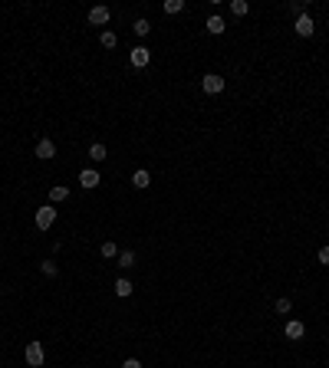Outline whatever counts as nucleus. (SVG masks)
<instances>
[{"label": "nucleus", "mask_w": 329, "mask_h": 368, "mask_svg": "<svg viewBox=\"0 0 329 368\" xmlns=\"http://www.w3.org/2000/svg\"><path fill=\"white\" fill-rule=\"evenodd\" d=\"M23 355H27V365H30V368H40L43 361H46V352H43V342H27Z\"/></svg>", "instance_id": "nucleus-1"}, {"label": "nucleus", "mask_w": 329, "mask_h": 368, "mask_svg": "<svg viewBox=\"0 0 329 368\" xmlns=\"http://www.w3.org/2000/svg\"><path fill=\"white\" fill-rule=\"evenodd\" d=\"M53 220H56V207H53V204H43V207L36 210V227L49 230V227H53Z\"/></svg>", "instance_id": "nucleus-2"}, {"label": "nucleus", "mask_w": 329, "mask_h": 368, "mask_svg": "<svg viewBox=\"0 0 329 368\" xmlns=\"http://www.w3.org/2000/svg\"><path fill=\"white\" fill-rule=\"evenodd\" d=\"M201 89L208 92V96H217V92H224V79L217 76V72H208V76L201 79Z\"/></svg>", "instance_id": "nucleus-3"}, {"label": "nucleus", "mask_w": 329, "mask_h": 368, "mask_svg": "<svg viewBox=\"0 0 329 368\" xmlns=\"http://www.w3.org/2000/svg\"><path fill=\"white\" fill-rule=\"evenodd\" d=\"M148 59H152V49H145V46H135L132 53H128V63H132L135 69H145Z\"/></svg>", "instance_id": "nucleus-4"}, {"label": "nucleus", "mask_w": 329, "mask_h": 368, "mask_svg": "<svg viewBox=\"0 0 329 368\" xmlns=\"http://www.w3.org/2000/svg\"><path fill=\"white\" fill-rule=\"evenodd\" d=\"M99 181H102V178H99V171H96V168H83V171H79V184H83L86 191L99 188Z\"/></svg>", "instance_id": "nucleus-5"}, {"label": "nucleus", "mask_w": 329, "mask_h": 368, "mask_svg": "<svg viewBox=\"0 0 329 368\" xmlns=\"http://www.w3.org/2000/svg\"><path fill=\"white\" fill-rule=\"evenodd\" d=\"M109 20H112L109 7H92V10H89V23H92V27H105Z\"/></svg>", "instance_id": "nucleus-6"}, {"label": "nucleus", "mask_w": 329, "mask_h": 368, "mask_svg": "<svg viewBox=\"0 0 329 368\" xmlns=\"http://www.w3.org/2000/svg\"><path fill=\"white\" fill-rule=\"evenodd\" d=\"M36 158H40V161H49V158H53V155H56V145H53V141H49V138H43L40 141V145H36Z\"/></svg>", "instance_id": "nucleus-7"}, {"label": "nucleus", "mask_w": 329, "mask_h": 368, "mask_svg": "<svg viewBox=\"0 0 329 368\" xmlns=\"http://www.w3.org/2000/svg\"><path fill=\"white\" fill-rule=\"evenodd\" d=\"M283 332H287V339H293V342H296V339H303V335H306V326H303L300 319H290Z\"/></svg>", "instance_id": "nucleus-8"}, {"label": "nucleus", "mask_w": 329, "mask_h": 368, "mask_svg": "<svg viewBox=\"0 0 329 368\" xmlns=\"http://www.w3.org/2000/svg\"><path fill=\"white\" fill-rule=\"evenodd\" d=\"M316 23L309 20V17H296V36H313Z\"/></svg>", "instance_id": "nucleus-9"}, {"label": "nucleus", "mask_w": 329, "mask_h": 368, "mask_svg": "<svg viewBox=\"0 0 329 368\" xmlns=\"http://www.w3.org/2000/svg\"><path fill=\"white\" fill-rule=\"evenodd\" d=\"M112 289H115V296H119V299H125V296H132V289H135V286H132V279H125V276H122V279H115V286H112Z\"/></svg>", "instance_id": "nucleus-10"}, {"label": "nucleus", "mask_w": 329, "mask_h": 368, "mask_svg": "<svg viewBox=\"0 0 329 368\" xmlns=\"http://www.w3.org/2000/svg\"><path fill=\"white\" fill-rule=\"evenodd\" d=\"M132 184H135V188H139V191H145L148 184H152V174H148L145 168H139V171L132 174Z\"/></svg>", "instance_id": "nucleus-11"}, {"label": "nucleus", "mask_w": 329, "mask_h": 368, "mask_svg": "<svg viewBox=\"0 0 329 368\" xmlns=\"http://www.w3.org/2000/svg\"><path fill=\"white\" fill-rule=\"evenodd\" d=\"M204 27H208V33H214V36H221V33H224V30H227V23L224 20H221V17H208V23H204Z\"/></svg>", "instance_id": "nucleus-12"}, {"label": "nucleus", "mask_w": 329, "mask_h": 368, "mask_svg": "<svg viewBox=\"0 0 329 368\" xmlns=\"http://www.w3.org/2000/svg\"><path fill=\"white\" fill-rule=\"evenodd\" d=\"M66 197H70V188H63V184H56V188H49V201H53V204H63Z\"/></svg>", "instance_id": "nucleus-13"}, {"label": "nucleus", "mask_w": 329, "mask_h": 368, "mask_svg": "<svg viewBox=\"0 0 329 368\" xmlns=\"http://www.w3.org/2000/svg\"><path fill=\"white\" fill-rule=\"evenodd\" d=\"M247 10H250V4H247V0H231V14L234 17H247Z\"/></svg>", "instance_id": "nucleus-14"}, {"label": "nucleus", "mask_w": 329, "mask_h": 368, "mask_svg": "<svg viewBox=\"0 0 329 368\" xmlns=\"http://www.w3.org/2000/svg\"><path fill=\"white\" fill-rule=\"evenodd\" d=\"M132 33L135 36H148V33H152V23H148V20H135L132 23Z\"/></svg>", "instance_id": "nucleus-15"}, {"label": "nucleus", "mask_w": 329, "mask_h": 368, "mask_svg": "<svg viewBox=\"0 0 329 368\" xmlns=\"http://www.w3.org/2000/svg\"><path fill=\"white\" fill-rule=\"evenodd\" d=\"M119 266H122V270H132V266H135V253L132 250H122L119 253Z\"/></svg>", "instance_id": "nucleus-16"}, {"label": "nucleus", "mask_w": 329, "mask_h": 368, "mask_svg": "<svg viewBox=\"0 0 329 368\" xmlns=\"http://www.w3.org/2000/svg\"><path fill=\"white\" fill-rule=\"evenodd\" d=\"M99 40H102V46H105V49H115V43H119V36H115L112 30H102V36H99Z\"/></svg>", "instance_id": "nucleus-17"}, {"label": "nucleus", "mask_w": 329, "mask_h": 368, "mask_svg": "<svg viewBox=\"0 0 329 368\" xmlns=\"http://www.w3.org/2000/svg\"><path fill=\"white\" fill-rule=\"evenodd\" d=\"M184 0H165V14H181Z\"/></svg>", "instance_id": "nucleus-18"}, {"label": "nucleus", "mask_w": 329, "mask_h": 368, "mask_svg": "<svg viewBox=\"0 0 329 368\" xmlns=\"http://www.w3.org/2000/svg\"><path fill=\"white\" fill-rule=\"evenodd\" d=\"M102 257H105V260H112V257H119V247H115L112 240H105V243H102Z\"/></svg>", "instance_id": "nucleus-19"}, {"label": "nucleus", "mask_w": 329, "mask_h": 368, "mask_svg": "<svg viewBox=\"0 0 329 368\" xmlns=\"http://www.w3.org/2000/svg\"><path fill=\"white\" fill-rule=\"evenodd\" d=\"M89 158L92 161H105V145H99V141H96V145L89 148Z\"/></svg>", "instance_id": "nucleus-20"}, {"label": "nucleus", "mask_w": 329, "mask_h": 368, "mask_svg": "<svg viewBox=\"0 0 329 368\" xmlns=\"http://www.w3.org/2000/svg\"><path fill=\"white\" fill-rule=\"evenodd\" d=\"M40 270L46 273V276H59V266L53 263V260H43V263H40Z\"/></svg>", "instance_id": "nucleus-21"}, {"label": "nucleus", "mask_w": 329, "mask_h": 368, "mask_svg": "<svg viewBox=\"0 0 329 368\" xmlns=\"http://www.w3.org/2000/svg\"><path fill=\"white\" fill-rule=\"evenodd\" d=\"M273 309H277V313L283 316V313H290V309H293V303H290V299L283 296V299H277V303H273Z\"/></svg>", "instance_id": "nucleus-22"}, {"label": "nucleus", "mask_w": 329, "mask_h": 368, "mask_svg": "<svg viewBox=\"0 0 329 368\" xmlns=\"http://www.w3.org/2000/svg\"><path fill=\"white\" fill-rule=\"evenodd\" d=\"M290 14L293 17H306V4H303V0H293V4H290Z\"/></svg>", "instance_id": "nucleus-23"}, {"label": "nucleus", "mask_w": 329, "mask_h": 368, "mask_svg": "<svg viewBox=\"0 0 329 368\" xmlns=\"http://www.w3.org/2000/svg\"><path fill=\"white\" fill-rule=\"evenodd\" d=\"M316 260H319L322 266H329V247H319V253H316Z\"/></svg>", "instance_id": "nucleus-24"}, {"label": "nucleus", "mask_w": 329, "mask_h": 368, "mask_svg": "<svg viewBox=\"0 0 329 368\" xmlns=\"http://www.w3.org/2000/svg\"><path fill=\"white\" fill-rule=\"evenodd\" d=\"M122 368H142V361L139 358H125V361H122Z\"/></svg>", "instance_id": "nucleus-25"}]
</instances>
